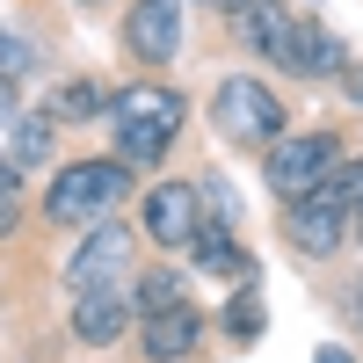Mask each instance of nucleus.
<instances>
[{"label": "nucleus", "instance_id": "nucleus-1", "mask_svg": "<svg viewBox=\"0 0 363 363\" xmlns=\"http://www.w3.org/2000/svg\"><path fill=\"white\" fill-rule=\"evenodd\" d=\"M182 116H189V102H182L174 87H160V80H131L124 95H109L116 160H131V167H160L167 145L182 138Z\"/></svg>", "mask_w": 363, "mask_h": 363}, {"label": "nucleus", "instance_id": "nucleus-2", "mask_svg": "<svg viewBox=\"0 0 363 363\" xmlns=\"http://www.w3.org/2000/svg\"><path fill=\"white\" fill-rule=\"evenodd\" d=\"M124 196H131V160H116V153L109 160H66L44 189V218L51 225H95Z\"/></svg>", "mask_w": 363, "mask_h": 363}, {"label": "nucleus", "instance_id": "nucleus-3", "mask_svg": "<svg viewBox=\"0 0 363 363\" xmlns=\"http://www.w3.org/2000/svg\"><path fill=\"white\" fill-rule=\"evenodd\" d=\"M211 116H218V131H225L233 145H277V138L291 131L284 95H277L269 80H255V73L218 80V95H211Z\"/></svg>", "mask_w": 363, "mask_h": 363}, {"label": "nucleus", "instance_id": "nucleus-4", "mask_svg": "<svg viewBox=\"0 0 363 363\" xmlns=\"http://www.w3.org/2000/svg\"><path fill=\"white\" fill-rule=\"evenodd\" d=\"M342 174V138L335 131H284L277 145H262V182L277 189L284 203L291 196H306V189H320V182H335Z\"/></svg>", "mask_w": 363, "mask_h": 363}, {"label": "nucleus", "instance_id": "nucleus-5", "mask_svg": "<svg viewBox=\"0 0 363 363\" xmlns=\"http://www.w3.org/2000/svg\"><path fill=\"white\" fill-rule=\"evenodd\" d=\"M342 240H349V189H342V174L320 182V189H306V196H291V211H284V247L291 255L327 262Z\"/></svg>", "mask_w": 363, "mask_h": 363}, {"label": "nucleus", "instance_id": "nucleus-6", "mask_svg": "<svg viewBox=\"0 0 363 363\" xmlns=\"http://www.w3.org/2000/svg\"><path fill=\"white\" fill-rule=\"evenodd\" d=\"M131 262H138V233H131V225L95 218V225H80V247L66 255V291L80 298V291L124 284V277H131Z\"/></svg>", "mask_w": 363, "mask_h": 363}, {"label": "nucleus", "instance_id": "nucleus-7", "mask_svg": "<svg viewBox=\"0 0 363 363\" xmlns=\"http://www.w3.org/2000/svg\"><path fill=\"white\" fill-rule=\"evenodd\" d=\"M182 37H189V22H182V0H131L124 8V51L138 66H174L182 58Z\"/></svg>", "mask_w": 363, "mask_h": 363}, {"label": "nucleus", "instance_id": "nucleus-8", "mask_svg": "<svg viewBox=\"0 0 363 363\" xmlns=\"http://www.w3.org/2000/svg\"><path fill=\"white\" fill-rule=\"evenodd\" d=\"M138 225L153 247H189V240L203 233V196H196V182H153L138 203Z\"/></svg>", "mask_w": 363, "mask_h": 363}, {"label": "nucleus", "instance_id": "nucleus-9", "mask_svg": "<svg viewBox=\"0 0 363 363\" xmlns=\"http://www.w3.org/2000/svg\"><path fill=\"white\" fill-rule=\"evenodd\" d=\"M196 342H203V313L189 306V298L167 306V313H145V320H138V356H145V363H189Z\"/></svg>", "mask_w": 363, "mask_h": 363}, {"label": "nucleus", "instance_id": "nucleus-10", "mask_svg": "<svg viewBox=\"0 0 363 363\" xmlns=\"http://www.w3.org/2000/svg\"><path fill=\"white\" fill-rule=\"evenodd\" d=\"M138 320V306H131V291L124 284H102V291H80L73 298V335L87 342V349H109V342H124V327Z\"/></svg>", "mask_w": 363, "mask_h": 363}, {"label": "nucleus", "instance_id": "nucleus-11", "mask_svg": "<svg viewBox=\"0 0 363 363\" xmlns=\"http://www.w3.org/2000/svg\"><path fill=\"white\" fill-rule=\"evenodd\" d=\"M233 29H240V44L262 51L269 66H284L291 58V37H298V15L284 8V0H240L233 8Z\"/></svg>", "mask_w": 363, "mask_h": 363}, {"label": "nucleus", "instance_id": "nucleus-12", "mask_svg": "<svg viewBox=\"0 0 363 363\" xmlns=\"http://www.w3.org/2000/svg\"><path fill=\"white\" fill-rule=\"evenodd\" d=\"M284 73H298V80H327V73H342V37H335V29H320V22H298Z\"/></svg>", "mask_w": 363, "mask_h": 363}, {"label": "nucleus", "instance_id": "nucleus-13", "mask_svg": "<svg viewBox=\"0 0 363 363\" xmlns=\"http://www.w3.org/2000/svg\"><path fill=\"white\" fill-rule=\"evenodd\" d=\"M51 109H15V124H8V160L15 167H51Z\"/></svg>", "mask_w": 363, "mask_h": 363}, {"label": "nucleus", "instance_id": "nucleus-14", "mask_svg": "<svg viewBox=\"0 0 363 363\" xmlns=\"http://www.w3.org/2000/svg\"><path fill=\"white\" fill-rule=\"evenodd\" d=\"M44 109H51V124H95V116L109 109V95H102L95 80H58Z\"/></svg>", "mask_w": 363, "mask_h": 363}, {"label": "nucleus", "instance_id": "nucleus-15", "mask_svg": "<svg viewBox=\"0 0 363 363\" xmlns=\"http://www.w3.org/2000/svg\"><path fill=\"white\" fill-rule=\"evenodd\" d=\"M218 320H225V335H233V342H262V327H269V313H262V298H255V284H240V291L225 298V313H218Z\"/></svg>", "mask_w": 363, "mask_h": 363}, {"label": "nucleus", "instance_id": "nucleus-16", "mask_svg": "<svg viewBox=\"0 0 363 363\" xmlns=\"http://www.w3.org/2000/svg\"><path fill=\"white\" fill-rule=\"evenodd\" d=\"M131 306H138V320H145V313L182 306V277H174V269H145V277L131 284Z\"/></svg>", "mask_w": 363, "mask_h": 363}, {"label": "nucleus", "instance_id": "nucleus-17", "mask_svg": "<svg viewBox=\"0 0 363 363\" xmlns=\"http://www.w3.org/2000/svg\"><path fill=\"white\" fill-rule=\"evenodd\" d=\"M196 196H203V211H211L203 225H225V233H240V196H233V182H218V174H211Z\"/></svg>", "mask_w": 363, "mask_h": 363}, {"label": "nucleus", "instance_id": "nucleus-18", "mask_svg": "<svg viewBox=\"0 0 363 363\" xmlns=\"http://www.w3.org/2000/svg\"><path fill=\"white\" fill-rule=\"evenodd\" d=\"M29 66H37V51H29L22 37H8V29H0V80H22Z\"/></svg>", "mask_w": 363, "mask_h": 363}, {"label": "nucleus", "instance_id": "nucleus-19", "mask_svg": "<svg viewBox=\"0 0 363 363\" xmlns=\"http://www.w3.org/2000/svg\"><path fill=\"white\" fill-rule=\"evenodd\" d=\"M342 189H349V211H363V160H342Z\"/></svg>", "mask_w": 363, "mask_h": 363}, {"label": "nucleus", "instance_id": "nucleus-20", "mask_svg": "<svg viewBox=\"0 0 363 363\" xmlns=\"http://www.w3.org/2000/svg\"><path fill=\"white\" fill-rule=\"evenodd\" d=\"M15 109H22V102H15V80H0V131L15 124Z\"/></svg>", "mask_w": 363, "mask_h": 363}, {"label": "nucleus", "instance_id": "nucleus-21", "mask_svg": "<svg viewBox=\"0 0 363 363\" xmlns=\"http://www.w3.org/2000/svg\"><path fill=\"white\" fill-rule=\"evenodd\" d=\"M313 363H356V349H342V342H327V349H320Z\"/></svg>", "mask_w": 363, "mask_h": 363}, {"label": "nucleus", "instance_id": "nucleus-22", "mask_svg": "<svg viewBox=\"0 0 363 363\" xmlns=\"http://www.w3.org/2000/svg\"><path fill=\"white\" fill-rule=\"evenodd\" d=\"M0 182H22V167H15V160H8V153H0Z\"/></svg>", "mask_w": 363, "mask_h": 363}, {"label": "nucleus", "instance_id": "nucleus-23", "mask_svg": "<svg viewBox=\"0 0 363 363\" xmlns=\"http://www.w3.org/2000/svg\"><path fill=\"white\" fill-rule=\"evenodd\" d=\"M356 335H363V284H356Z\"/></svg>", "mask_w": 363, "mask_h": 363}, {"label": "nucleus", "instance_id": "nucleus-24", "mask_svg": "<svg viewBox=\"0 0 363 363\" xmlns=\"http://www.w3.org/2000/svg\"><path fill=\"white\" fill-rule=\"evenodd\" d=\"M203 8H225V15H233V8H240V0H203Z\"/></svg>", "mask_w": 363, "mask_h": 363}]
</instances>
